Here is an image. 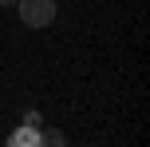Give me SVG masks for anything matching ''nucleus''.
Here are the masks:
<instances>
[{
	"label": "nucleus",
	"instance_id": "obj_2",
	"mask_svg": "<svg viewBox=\"0 0 150 147\" xmlns=\"http://www.w3.org/2000/svg\"><path fill=\"white\" fill-rule=\"evenodd\" d=\"M4 147H40V127L20 123V127H16V131L4 139Z\"/></svg>",
	"mask_w": 150,
	"mask_h": 147
},
{
	"label": "nucleus",
	"instance_id": "obj_5",
	"mask_svg": "<svg viewBox=\"0 0 150 147\" xmlns=\"http://www.w3.org/2000/svg\"><path fill=\"white\" fill-rule=\"evenodd\" d=\"M0 8H16V0H0Z\"/></svg>",
	"mask_w": 150,
	"mask_h": 147
},
{
	"label": "nucleus",
	"instance_id": "obj_4",
	"mask_svg": "<svg viewBox=\"0 0 150 147\" xmlns=\"http://www.w3.org/2000/svg\"><path fill=\"white\" fill-rule=\"evenodd\" d=\"M20 123H28V127H40L44 119H40V111H36V108H24V119H20Z\"/></svg>",
	"mask_w": 150,
	"mask_h": 147
},
{
	"label": "nucleus",
	"instance_id": "obj_3",
	"mask_svg": "<svg viewBox=\"0 0 150 147\" xmlns=\"http://www.w3.org/2000/svg\"><path fill=\"white\" fill-rule=\"evenodd\" d=\"M40 147H71V139L59 127H40Z\"/></svg>",
	"mask_w": 150,
	"mask_h": 147
},
{
	"label": "nucleus",
	"instance_id": "obj_1",
	"mask_svg": "<svg viewBox=\"0 0 150 147\" xmlns=\"http://www.w3.org/2000/svg\"><path fill=\"white\" fill-rule=\"evenodd\" d=\"M16 12H20V20L28 28H47L55 20V12H59V4L55 0H16Z\"/></svg>",
	"mask_w": 150,
	"mask_h": 147
}]
</instances>
